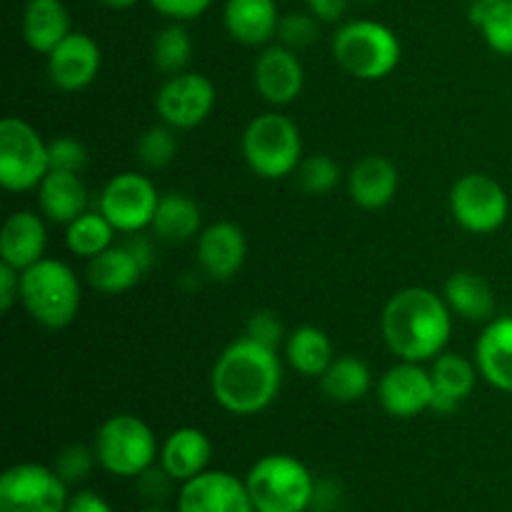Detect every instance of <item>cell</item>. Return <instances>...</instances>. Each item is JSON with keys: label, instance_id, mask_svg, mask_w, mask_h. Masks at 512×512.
I'll return each mask as SVG.
<instances>
[{"label": "cell", "instance_id": "6da1fadb", "mask_svg": "<svg viewBox=\"0 0 512 512\" xmlns=\"http://www.w3.org/2000/svg\"><path fill=\"white\" fill-rule=\"evenodd\" d=\"M283 385L278 350L255 343L248 335L233 340L215 360L210 390L215 403L228 413L248 418L268 410Z\"/></svg>", "mask_w": 512, "mask_h": 512}, {"label": "cell", "instance_id": "7a4b0ae2", "mask_svg": "<svg viewBox=\"0 0 512 512\" xmlns=\"http://www.w3.org/2000/svg\"><path fill=\"white\" fill-rule=\"evenodd\" d=\"M390 353L410 363H428L445 353L453 333V310L430 288H403L388 300L380 318Z\"/></svg>", "mask_w": 512, "mask_h": 512}, {"label": "cell", "instance_id": "3957f363", "mask_svg": "<svg viewBox=\"0 0 512 512\" xmlns=\"http://www.w3.org/2000/svg\"><path fill=\"white\" fill-rule=\"evenodd\" d=\"M80 303V280L63 260L43 258L20 273V305L43 328H68L78 318Z\"/></svg>", "mask_w": 512, "mask_h": 512}, {"label": "cell", "instance_id": "277c9868", "mask_svg": "<svg viewBox=\"0 0 512 512\" xmlns=\"http://www.w3.org/2000/svg\"><path fill=\"white\" fill-rule=\"evenodd\" d=\"M245 485L255 512H308L318 493L308 465L285 453L260 458L245 475Z\"/></svg>", "mask_w": 512, "mask_h": 512}, {"label": "cell", "instance_id": "5b68a950", "mask_svg": "<svg viewBox=\"0 0 512 512\" xmlns=\"http://www.w3.org/2000/svg\"><path fill=\"white\" fill-rule=\"evenodd\" d=\"M333 58L358 80H383L403 58V45L395 30L378 20H353L340 25L333 38Z\"/></svg>", "mask_w": 512, "mask_h": 512}, {"label": "cell", "instance_id": "8992f818", "mask_svg": "<svg viewBox=\"0 0 512 512\" xmlns=\"http://www.w3.org/2000/svg\"><path fill=\"white\" fill-rule=\"evenodd\" d=\"M243 155L248 168L263 180H280L298 173L303 163V135L298 125L275 110L260 113L243 133Z\"/></svg>", "mask_w": 512, "mask_h": 512}, {"label": "cell", "instance_id": "52a82bcc", "mask_svg": "<svg viewBox=\"0 0 512 512\" xmlns=\"http://www.w3.org/2000/svg\"><path fill=\"white\" fill-rule=\"evenodd\" d=\"M98 465L115 478H140L160 458L153 428L138 415H110L95 433Z\"/></svg>", "mask_w": 512, "mask_h": 512}, {"label": "cell", "instance_id": "ba28073f", "mask_svg": "<svg viewBox=\"0 0 512 512\" xmlns=\"http://www.w3.org/2000/svg\"><path fill=\"white\" fill-rule=\"evenodd\" d=\"M50 173L48 143L25 120H0V183L10 193L38 190Z\"/></svg>", "mask_w": 512, "mask_h": 512}, {"label": "cell", "instance_id": "9c48e42d", "mask_svg": "<svg viewBox=\"0 0 512 512\" xmlns=\"http://www.w3.org/2000/svg\"><path fill=\"white\" fill-rule=\"evenodd\" d=\"M68 483L55 468L18 463L0 475V512H65Z\"/></svg>", "mask_w": 512, "mask_h": 512}, {"label": "cell", "instance_id": "30bf717a", "mask_svg": "<svg viewBox=\"0 0 512 512\" xmlns=\"http://www.w3.org/2000/svg\"><path fill=\"white\" fill-rule=\"evenodd\" d=\"M450 213L468 233L490 235L508 220L510 198L503 185L490 175L468 173L450 190Z\"/></svg>", "mask_w": 512, "mask_h": 512}, {"label": "cell", "instance_id": "8fae6325", "mask_svg": "<svg viewBox=\"0 0 512 512\" xmlns=\"http://www.w3.org/2000/svg\"><path fill=\"white\" fill-rule=\"evenodd\" d=\"M160 193L148 175L128 170L108 180L100 193V213L110 220L118 233H143L153 225L155 210H158Z\"/></svg>", "mask_w": 512, "mask_h": 512}, {"label": "cell", "instance_id": "7c38bea8", "mask_svg": "<svg viewBox=\"0 0 512 512\" xmlns=\"http://www.w3.org/2000/svg\"><path fill=\"white\" fill-rule=\"evenodd\" d=\"M213 80L200 73L183 70L178 75H168L160 90L155 93V113L160 123L175 130H193L210 118L215 108Z\"/></svg>", "mask_w": 512, "mask_h": 512}, {"label": "cell", "instance_id": "4fadbf2b", "mask_svg": "<svg viewBox=\"0 0 512 512\" xmlns=\"http://www.w3.org/2000/svg\"><path fill=\"white\" fill-rule=\"evenodd\" d=\"M435 385L433 375L423 368V363L400 360L380 378L378 398L388 415L400 420H410L423 415L433 405Z\"/></svg>", "mask_w": 512, "mask_h": 512}, {"label": "cell", "instance_id": "5bb4252c", "mask_svg": "<svg viewBox=\"0 0 512 512\" xmlns=\"http://www.w3.org/2000/svg\"><path fill=\"white\" fill-rule=\"evenodd\" d=\"M178 512H255L245 480L225 470H205L180 485Z\"/></svg>", "mask_w": 512, "mask_h": 512}, {"label": "cell", "instance_id": "9a60e30c", "mask_svg": "<svg viewBox=\"0 0 512 512\" xmlns=\"http://www.w3.org/2000/svg\"><path fill=\"white\" fill-rule=\"evenodd\" d=\"M253 83L260 98L270 105H290L305 88V68L298 53L285 45H270L253 65Z\"/></svg>", "mask_w": 512, "mask_h": 512}, {"label": "cell", "instance_id": "2e32d148", "mask_svg": "<svg viewBox=\"0 0 512 512\" xmlns=\"http://www.w3.org/2000/svg\"><path fill=\"white\" fill-rule=\"evenodd\" d=\"M100 65H103L100 45L88 33L73 30L48 55V78L63 93H80L98 78Z\"/></svg>", "mask_w": 512, "mask_h": 512}, {"label": "cell", "instance_id": "e0dca14e", "mask_svg": "<svg viewBox=\"0 0 512 512\" xmlns=\"http://www.w3.org/2000/svg\"><path fill=\"white\" fill-rule=\"evenodd\" d=\"M195 253H198L200 270L210 280L225 283V280L235 278L240 273V268L245 265V258H248V240H245V233L238 225L228 223V220H220V223L203 228V233L198 235Z\"/></svg>", "mask_w": 512, "mask_h": 512}, {"label": "cell", "instance_id": "ac0fdd59", "mask_svg": "<svg viewBox=\"0 0 512 512\" xmlns=\"http://www.w3.org/2000/svg\"><path fill=\"white\" fill-rule=\"evenodd\" d=\"M475 365L485 383L512 395V315L485 323L475 343Z\"/></svg>", "mask_w": 512, "mask_h": 512}, {"label": "cell", "instance_id": "d6986e66", "mask_svg": "<svg viewBox=\"0 0 512 512\" xmlns=\"http://www.w3.org/2000/svg\"><path fill=\"white\" fill-rule=\"evenodd\" d=\"M210 458H213L210 438L200 428H190V425L173 430L160 445V468L180 485L205 473Z\"/></svg>", "mask_w": 512, "mask_h": 512}, {"label": "cell", "instance_id": "ffe728a7", "mask_svg": "<svg viewBox=\"0 0 512 512\" xmlns=\"http://www.w3.org/2000/svg\"><path fill=\"white\" fill-rule=\"evenodd\" d=\"M225 30L238 43L258 48L278 38L280 13L275 0H225Z\"/></svg>", "mask_w": 512, "mask_h": 512}, {"label": "cell", "instance_id": "44dd1931", "mask_svg": "<svg viewBox=\"0 0 512 512\" xmlns=\"http://www.w3.org/2000/svg\"><path fill=\"white\" fill-rule=\"evenodd\" d=\"M45 248H48V230H45L40 215L20 210L5 220L3 235H0V260L3 263L13 265L15 270L23 273L25 268L45 258Z\"/></svg>", "mask_w": 512, "mask_h": 512}, {"label": "cell", "instance_id": "7402d4cb", "mask_svg": "<svg viewBox=\"0 0 512 512\" xmlns=\"http://www.w3.org/2000/svg\"><path fill=\"white\" fill-rule=\"evenodd\" d=\"M398 168L383 155H368L353 165L348 175V193L363 210H380L398 195Z\"/></svg>", "mask_w": 512, "mask_h": 512}, {"label": "cell", "instance_id": "603a6c76", "mask_svg": "<svg viewBox=\"0 0 512 512\" xmlns=\"http://www.w3.org/2000/svg\"><path fill=\"white\" fill-rule=\"evenodd\" d=\"M433 405L430 410L438 415H450L460 408L463 400H468L473 395L475 383H478V365H473L470 360H465L458 353H440L433 360Z\"/></svg>", "mask_w": 512, "mask_h": 512}, {"label": "cell", "instance_id": "cb8c5ba5", "mask_svg": "<svg viewBox=\"0 0 512 512\" xmlns=\"http://www.w3.org/2000/svg\"><path fill=\"white\" fill-rule=\"evenodd\" d=\"M25 45L40 55H50L73 30L63 0H28L20 18Z\"/></svg>", "mask_w": 512, "mask_h": 512}, {"label": "cell", "instance_id": "d4e9b609", "mask_svg": "<svg viewBox=\"0 0 512 512\" xmlns=\"http://www.w3.org/2000/svg\"><path fill=\"white\" fill-rule=\"evenodd\" d=\"M38 205L50 223L70 225L88 210V188L80 173L50 170L38 188Z\"/></svg>", "mask_w": 512, "mask_h": 512}, {"label": "cell", "instance_id": "484cf974", "mask_svg": "<svg viewBox=\"0 0 512 512\" xmlns=\"http://www.w3.org/2000/svg\"><path fill=\"white\" fill-rule=\"evenodd\" d=\"M143 273V263L135 258L133 250L128 245H120V248H108L105 253L88 260L85 278H88L90 288L98 290V293L120 295L133 290L138 280L143 278Z\"/></svg>", "mask_w": 512, "mask_h": 512}, {"label": "cell", "instance_id": "4316f807", "mask_svg": "<svg viewBox=\"0 0 512 512\" xmlns=\"http://www.w3.org/2000/svg\"><path fill=\"white\" fill-rule=\"evenodd\" d=\"M443 298L455 315L470 320V323H490L498 310L490 283L473 270H460V273L450 275Z\"/></svg>", "mask_w": 512, "mask_h": 512}, {"label": "cell", "instance_id": "83f0119b", "mask_svg": "<svg viewBox=\"0 0 512 512\" xmlns=\"http://www.w3.org/2000/svg\"><path fill=\"white\" fill-rule=\"evenodd\" d=\"M155 238L163 243H188L195 235L203 233V213L200 205L190 195L165 193L160 195L158 210L153 218Z\"/></svg>", "mask_w": 512, "mask_h": 512}, {"label": "cell", "instance_id": "f1b7e54d", "mask_svg": "<svg viewBox=\"0 0 512 512\" xmlns=\"http://www.w3.org/2000/svg\"><path fill=\"white\" fill-rule=\"evenodd\" d=\"M370 385H373V373H370L368 363L355 355H340L320 375V388H323L325 398L340 405L363 400L370 393Z\"/></svg>", "mask_w": 512, "mask_h": 512}, {"label": "cell", "instance_id": "f546056e", "mask_svg": "<svg viewBox=\"0 0 512 512\" xmlns=\"http://www.w3.org/2000/svg\"><path fill=\"white\" fill-rule=\"evenodd\" d=\"M285 358L295 373L305 378H320L335 360L333 343L320 328L303 325V328H295L285 340Z\"/></svg>", "mask_w": 512, "mask_h": 512}, {"label": "cell", "instance_id": "4dcf8cb0", "mask_svg": "<svg viewBox=\"0 0 512 512\" xmlns=\"http://www.w3.org/2000/svg\"><path fill=\"white\" fill-rule=\"evenodd\" d=\"M118 230L110 225V220L105 218L100 210H85L80 218H75L73 223L65 225V245L73 255L85 260H93L95 255L105 253L108 248H113V238Z\"/></svg>", "mask_w": 512, "mask_h": 512}, {"label": "cell", "instance_id": "1f68e13d", "mask_svg": "<svg viewBox=\"0 0 512 512\" xmlns=\"http://www.w3.org/2000/svg\"><path fill=\"white\" fill-rule=\"evenodd\" d=\"M473 23L483 33L493 53L512 58V0H478L473 5Z\"/></svg>", "mask_w": 512, "mask_h": 512}, {"label": "cell", "instance_id": "d6a6232c", "mask_svg": "<svg viewBox=\"0 0 512 512\" xmlns=\"http://www.w3.org/2000/svg\"><path fill=\"white\" fill-rule=\"evenodd\" d=\"M193 58V40H190L188 28L178 20L165 25L153 40V63L160 73L178 75L188 68Z\"/></svg>", "mask_w": 512, "mask_h": 512}, {"label": "cell", "instance_id": "836d02e7", "mask_svg": "<svg viewBox=\"0 0 512 512\" xmlns=\"http://www.w3.org/2000/svg\"><path fill=\"white\" fill-rule=\"evenodd\" d=\"M178 153V135L170 125L158 123L145 130L138 140V160L148 170L168 168Z\"/></svg>", "mask_w": 512, "mask_h": 512}, {"label": "cell", "instance_id": "e575fe53", "mask_svg": "<svg viewBox=\"0 0 512 512\" xmlns=\"http://www.w3.org/2000/svg\"><path fill=\"white\" fill-rule=\"evenodd\" d=\"M298 185L308 195H328L340 185V165L330 155H310L298 168Z\"/></svg>", "mask_w": 512, "mask_h": 512}, {"label": "cell", "instance_id": "d590c367", "mask_svg": "<svg viewBox=\"0 0 512 512\" xmlns=\"http://www.w3.org/2000/svg\"><path fill=\"white\" fill-rule=\"evenodd\" d=\"M320 35V20L313 13H288L280 18L278 25V40L280 45L290 50H305L318 40Z\"/></svg>", "mask_w": 512, "mask_h": 512}, {"label": "cell", "instance_id": "8d00e7d4", "mask_svg": "<svg viewBox=\"0 0 512 512\" xmlns=\"http://www.w3.org/2000/svg\"><path fill=\"white\" fill-rule=\"evenodd\" d=\"M95 463H98L95 448L75 443V445H68V448L60 450L58 458H55V463H53V468H55V473H58L60 478L70 485V483H80V480L88 478Z\"/></svg>", "mask_w": 512, "mask_h": 512}, {"label": "cell", "instance_id": "74e56055", "mask_svg": "<svg viewBox=\"0 0 512 512\" xmlns=\"http://www.w3.org/2000/svg\"><path fill=\"white\" fill-rule=\"evenodd\" d=\"M50 170H65V173H80L88 163V150L78 138L60 135L48 143Z\"/></svg>", "mask_w": 512, "mask_h": 512}, {"label": "cell", "instance_id": "f35d334b", "mask_svg": "<svg viewBox=\"0 0 512 512\" xmlns=\"http://www.w3.org/2000/svg\"><path fill=\"white\" fill-rule=\"evenodd\" d=\"M245 335H248L250 340H255V343L273 350H278L280 345L288 340L283 320H280L273 310H258V313L248 320V325H245Z\"/></svg>", "mask_w": 512, "mask_h": 512}, {"label": "cell", "instance_id": "ab89813d", "mask_svg": "<svg viewBox=\"0 0 512 512\" xmlns=\"http://www.w3.org/2000/svg\"><path fill=\"white\" fill-rule=\"evenodd\" d=\"M148 3L168 20L188 23V20L200 18L213 5V0H148Z\"/></svg>", "mask_w": 512, "mask_h": 512}, {"label": "cell", "instance_id": "60d3db41", "mask_svg": "<svg viewBox=\"0 0 512 512\" xmlns=\"http://www.w3.org/2000/svg\"><path fill=\"white\" fill-rule=\"evenodd\" d=\"M15 303H20V270L0 263V313H10Z\"/></svg>", "mask_w": 512, "mask_h": 512}, {"label": "cell", "instance_id": "b9f144b4", "mask_svg": "<svg viewBox=\"0 0 512 512\" xmlns=\"http://www.w3.org/2000/svg\"><path fill=\"white\" fill-rule=\"evenodd\" d=\"M65 512H115V510L103 495L93 493V490H80V493L70 495Z\"/></svg>", "mask_w": 512, "mask_h": 512}, {"label": "cell", "instance_id": "7bdbcfd3", "mask_svg": "<svg viewBox=\"0 0 512 512\" xmlns=\"http://www.w3.org/2000/svg\"><path fill=\"white\" fill-rule=\"evenodd\" d=\"M305 5L320 23H338L348 10V0H305Z\"/></svg>", "mask_w": 512, "mask_h": 512}, {"label": "cell", "instance_id": "ee69618b", "mask_svg": "<svg viewBox=\"0 0 512 512\" xmlns=\"http://www.w3.org/2000/svg\"><path fill=\"white\" fill-rule=\"evenodd\" d=\"M100 5H105V8H113V10H128L133 8L138 0H98Z\"/></svg>", "mask_w": 512, "mask_h": 512}, {"label": "cell", "instance_id": "f6af8a7d", "mask_svg": "<svg viewBox=\"0 0 512 512\" xmlns=\"http://www.w3.org/2000/svg\"><path fill=\"white\" fill-rule=\"evenodd\" d=\"M138 512H168V510L158 508V505H150V508H143V510H138Z\"/></svg>", "mask_w": 512, "mask_h": 512}, {"label": "cell", "instance_id": "bcb514c9", "mask_svg": "<svg viewBox=\"0 0 512 512\" xmlns=\"http://www.w3.org/2000/svg\"><path fill=\"white\" fill-rule=\"evenodd\" d=\"M365 3H370V0H365Z\"/></svg>", "mask_w": 512, "mask_h": 512}, {"label": "cell", "instance_id": "7dc6e473", "mask_svg": "<svg viewBox=\"0 0 512 512\" xmlns=\"http://www.w3.org/2000/svg\"><path fill=\"white\" fill-rule=\"evenodd\" d=\"M490 3H495V0H490Z\"/></svg>", "mask_w": 512, "mask_h": 512}]
</instances>
